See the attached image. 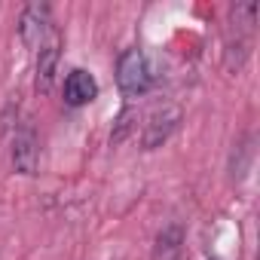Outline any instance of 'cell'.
I'll return each instance as SVG.
<instances>
[{
    "instance_id": "obj_1",
    "label": "cell",
    "mask_w": 260,
    "mask_h": 260,
    "mask_svg": "<svg viewBox=\"0 0 260 260\" xmlns=\"http://www.w3.org/2000/svg\"><path fill=\"white\" fill-rule=\"evenodd\" d=\"M116 86L122 95L128 98H138L153 86V71L150 61L141 49H125L116 61Z\"/></svg>"
},
{
    "instance_id": "obj_2",
    "label": "cell",
    "mask_w": 260,
    "mask_h": 260,
    "mask_svg": "<svg viewBox=\"0 0 260 260\" xmlns=\"http://www.w3.org/2000/svg\"><path fill=\"white\" fill-rule=\"evenodd\" d=\"M19 37L28 49H40L49 37H52V10L46 4H31L25 7L22 19H19Z\"/></svg>"
},
{
    "instance_id": "obj_3",
    "label": "cell",
    "mask_w": 260,
    "mask_h": 260,
    "mask_svg": "<svg viewBox=\"0 0 260 260\" xmlns=\"http://www.w3.org/2000/svg\"><path fill=\"white\" fill-rule=\"evenodd\" d=\"M178 122H181V107H178V104H162V107H156V110L147 116V122H144L141 147H144V150L162 147V144L172 138V132L178 128Z\"/></svg>"
},
{
    "instance_id": "obj_4",
    "label": "cell",
    "mask_w": 260,
    "mask_h": 260,
    "mask_svg": "<svg viewBox=\"0 0 260 260\" xmlns=\"http://www.w3.org/2000/svg\"><path fill=\"white\" fill-rule=\"evenodd\" d=\"M10 162H13V172L16 175H37V162H40V144H37V135H34V128L25 125L16 132L13 138V150H10Z\"/></svg>"
},
{
    "instance_id": "obj_5",
    "label": "cell",
    "mask_w": 260,
    "mask_h": 260,
    "mask_svg": "<svg viewBox=\"0 0 260 260\" xmlns=\"http://www.w3.org/2000/svg\"><path fill=\"white\" fill-rule=\"evenodd\" d=\"M58 58H61V40H58V34H52L37 49V89L40 92L52 89V80H55V71H58Z\"/></svg>"
},
{
    "instance_id": "obj_6",
    "label": "cell",
    "mask_w": 260,
    "mask_h": 260,
    "mask_svg": "<svg viewBox=\"0 0 260 260\" xmlns=\"http://www.w3.org/2000/svg\"><path fill=\"white\" fill-rule=\"evenodd\" d=\"M95 95H98V83H95V77H92L89 71L77 68V71H71V74L64 77V101H68L71 107H83V104H89Z\"/></svg>"
},
{
    "instance_id": "obj_7",
    "label": "cell",
    "mask_w": 260,
    "mask_h": 260,
    "mask_svg": "<svg viewBox=\"0 0 260 260\" xmlns=\"http://www.w3.org/2000/svg\"><path fill=\"white\" fill-rule=\"evenodd\" d=\"M184 257V226L166 223L153 242V260H181Z\"/></svg>"
},
{
    "instance_id": "obj_8",
    "label": "cell",
    "mask_w": 260,
    "mask_h": 260,
    "mask_svg": "<svg viewBox=\"0 0 260 260\" xmlns=\"http://www.w3.org/2000/svg\"><path fill=\"white\" fill-rule=\"evenodd\" d=\"M132 116H135V113H132V107H125V110L119 113V119H116L119 125H116V132L110 135V141H113V144H119V141L128 135V128H132Z\"/></svg>"
},
{
    "instance_id": "obj_9",
    "label": "cell",
    "mask_w": 260,
    "mask_h": 260,
    "mask_svg": "<svg viewBox=\"0 0 260 260\" xmlns=\"http://www.w3.org/2000/svg\"><path fill=\"white\" fill-rule=\"evenodd\" d=\"M208 260H220V257H208Z\"/></svg>"
}]
</instances>
